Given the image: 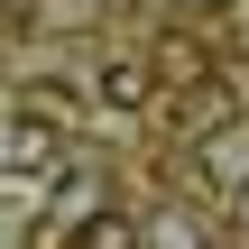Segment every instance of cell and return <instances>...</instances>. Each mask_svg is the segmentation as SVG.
I'll use <instances>...</instances> for the list:
<instances>
[{
    "label": "cell",
    "mask_w": 249,
    "mask_h": 249,
    "mask_svg": "<svg viewBox=\"0 0 249 249\" xmlns=\"http://www.w3.org/2000/svg\"><path fill=\"white\" fill-rule=\"evenodd\" d=\"M0 249H28V213L18 203H0Z\"/></svg>",
    "instance_id": "8992f818"
},
{
    "label": "cell",
    "mask_w": 249,
    "mask_h": 249,
    "mask_svg": "<svg viewBox=\"0 0 249 249\" xmlns=\"http://www.w3.org/2000/svg\"><path fill=\"white\" fill-rule=\"evenodd\" d=\"M203 166H213V185L249 194V129H213V139H203Z\"/></svg>",
    "instance_id": "7a4b0ae2"
},
{
    "label": "cell",
    "mask_w": 249,
    "mask_h": 249,
    "mask_svg": "<svg viewBox=\"0 0 249 249\" xmlns=\"http://www.w3.org/2000/svg\"><path fill=\"white\" fill-rule=\"evenodd\" d=\"M102 102L111 111H139L148 102V65H102Z\"/></svg>",
    "instance_id": "277c9868"
},
{
    "label": "cell",
    "mask_w": 249,
    "mask_h": 249,
    "mask_svg": "<svg viewBox=\"0 0 249 249\" xmlns=\"http://www.w3.org/2000/svg\"><path fill=\"white\" fill-rule=\"evenodd\" d=\"M148 249H203V240H194V222H176V213H166V222L148 231Z\"/></svg>",
    "instance_id": "5b68a950"
},
{
    "label": "cell",
    "mask_w": 249,
    "mask_h": 249,
    "mask_svg": "<svg viewBox=\"0 0 249 249\" xmlns=\"http://www.w3.org/2000/svg\"><path fill=\"white\" fill-rule=\"evenodd\" d=\"M185 9H231V0H185Z\"/></svg>",
    "instance_id": "52a82bcc"
},
{
    "label": "cell",
    "mask_w": 249,
    "mask_h": 249,
    "mask_svg": "<svg viewBox=\"0 0 249 249\" xmlns=\"http://www.w3.org/2000/svg\"><path fill=\"white\" fill-rule=\"evenodd\" d=\"M74 249H139V231H129L120 213H83V222H74Z\"/></svg>",
    "instance_id": "3957f363"
},
{
    "label": "cell",
    "mask_w": 249,
    "mask_h": 249,
    "mask_svg": "<svg viewBox=\"0 0 249 249\" xmlns=\"http://www.w3.org/2000/svg\"><path fill=\"white\" fill-rule=\"evenodd\" d=\"M46 157H55V129L37 111H0V176L9 166H46Z\"/></svg>",
    "instance_id": "6da1fadb"
}]
</instances>
